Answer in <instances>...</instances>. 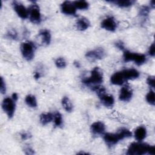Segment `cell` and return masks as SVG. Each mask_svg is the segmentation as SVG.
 <instances>
[{
	"label": "cell",
	"instance_id": "cell-26",
	"mask_svg": "<svg viewBox=\"0 0 155 155\" xmlns=\"http://www.w3.org/2000/svg\"><path fill=\"white\" fill-rule=\"evenodd\" d=\"M53 120L54 125L57 127H60L62 124V117L61 114L58 112L56 111L53 114Z\"/></svg>",
	"mask_w": 155,
	"mask_h": 155
},
{
	"label": "cell",
	"instance_id": "cell-30",
	"mask_svg": "<svg viewBox=\"0 0 155 155\" xmlns=\"http://www.w3.org/2000/svg\"><path fill=\"white\" fill-rule=\"evenodd\" d=\"M7 36L8 38H11L12 39H16L18 38V34L15 30L10 29L8 31L7 33Z\"/></svg>",
	"mask_w": 155,
	"mask_h": 155
},
{
	"label": "cell",
	"instance_id": "cell-39",
	"mask_svg": "<svg viewBox=\"0 0 155 155\" xmlns=\"http://www.w3.org/2000/svg\"><path fill=\"white\" fill-rule=\"evenodd\" d=\"M74 65H75V67H77V68H79L80 67V63L79 62H78V61H74Z\"/></svg>",
	"mask_w": 155,
	"mask_h": 155
},
{
	"label": "cell",
	"instance_id": "cell-25",
	"mask_svg": "<svg viewBox=\"0 0 155 155\" xmlns=\"http://www.w3.org/2000/svg\"><path fill=\"white\" fill-rule=\"evenodd\" d=\"M73 4L76 9L78 8V9H80V10L87 9L89 6V4L87 1H83V0L73 1Z\"/></svg>",
	"mask_w": 155,
	"mask_h": 155
},
{
	"label": "cell",
	"instance_id": "cell-38",
	"mask_svg": "<svg viewBox=\"0 0 155 155\" xmlns=\"http://www.w3.org/2000/svg\"><path fill=\"white\" fill-rule=\"evenodd\" d=\"M34 78L36 79H38L39 78H40V73H38V72H36L34 74Z\"/></svg>",
	"mask_w": 155,
	"mask_h": 155
},
{
	"label": "cell",
	"instance_id": "cell-24",
	"mask_svg": "<svg viewBox=\"0 0 155 155\" xmlns=\"http://www.w3.org/2000/svg\"><path fill=\"white\" fill-rule=\"evenodd\" d=\"M62 105L64 108L67 112H71L73 110V105L70 102L69 98L67 96H64L62 99Z\"/></svg>",
	"mask_w": 155,
	"mask_h": 155
},
{
	"label": "cell",
	"instance_id": "cell-16",
	"mask_svg": "<svg viewBox=\"0 0 155 155\" xmlns=\"http://www.w3.org/2000/svg\"><path fill=\"white\" fill-rule=\"evenodd\" d=\"M111 82L114 85H122L124 82L126 81L123 76V74L121 71L116 72L114 73L110 78Z\"/></svg>",
	"mask_w": 155,
	"mask_h": 155
},
{
	"label": "cell",
	"instance_id": "cell-11",
	"mask_svg": "<svg viewBox=\"0 0 155 155\" xmlns=\"http://www.w3.org/2000/svg\"><path fill=\"white\" fill-rule=\"evenodd\" d=\"M104 140L106 144L109 147H111L113 145H116L120 139L117 133H107L104 134Z\"/></svg>",
	"mask_w": 155,
	"mask_h": 155
},
{
	"label": "cell",
	"instance_id": "cell-8",
	"mask_svg": "<svg viewBox=\"0 0 155 155\" xmlns=\"http://www.w3.org/2000/svg\"><path fill=\"white\" fill-rule=\"evenodd\" d=\"M12 5L17 15L22 19H26L28 16V11L24 5L18 1H13Z\"/></svg>",
	"mask_w": 155,
	"mask_h": 155
},
{
	"label": "cell",
	"instance_id": "cell-5",
	"mask_svg": "<svg viewBox=\"0 0 155 155\" xmlns=\"http://www.w3.org/2000/svg\"><path fill=\"white\" fill-rule=\"evenodd\" d=\"M28 16L30 21L33 24H39L41 22V15L39 6L36 4H31L28 9Z\"/></svg>",
	"mask_w": 155,
	"mask_h": 155
},
{
	"label": "cell",
	"instance_id": "cell-33",
	"mask_svg": "<svg viewBox=\"0 0 155 155\" xmlns=\"http://www.w3.org/2000/svg\"><path fill=\"white\" fill-rule=\"evenodd\" d=\"M148 54L151 56H154L155 55V47H154V44L153 43L149 49H148Z\"/></svg>",
	"mask_w": 155,
	"mask_h": 155
},
{
	"label": "cell",
	"instance_id": "cell-17",
	"mask_svg": "<svg viewBox=\"0 0 155 155\" xmlns=\"http://www.w3.org/2000/svg\"><path fill=\"white\" fill-rule=\"evenodd\" d=\"M90 25V22L88 19L84 17H82L76 22V27L78 30L84 31L87 30Z\"/></svg>",
	"mask_w": 155,
	"mask_h": 155
},
{
	"label": "cell",
	"instance_id": "cell-36",
	"mask_svg": "<svg viewBox=\"0 0 155 155\" xmlns=\"http://www.w3.org/2000/svg\"><path fill=\"white\" fill-rule=\"evenodd\" d=\"M30 137H31V136L28 133H23L21 134V137L22 140H26V139L30 138Z\"/></svg>",
	"mask_w": 155,
	"mask_h": 155
},
{
	"label": "cell",
	"instance_id": "cell-21",
	"mask_svg": "<svg viewBox=\"0 0 155 155\" xmlns=\"http://www.w3.org/2000/svg\"><path fill=\"white\" fill-rule=\"evenodd\" d=\"M111 3H114L115 5L120 7H128L132 5L135 1L132 0H124V1H110Z\"/></svg>",
	"mask_w": 155,
	"mask_h": 155
},
{
	"label": "cell",
	"instance_id": "cell-31",
	"mask_svg": "<svg viewBox=\"0 0 155 155\" xmlns=\"http://www.w3.org/2000/svg\"><path fill=\"white\" fill-rule=\"evenodd\" d=\"M147 84L151 88H154L155 85V79L153 76H148L147 79Z\"/></svg>",
	"mask_w": 155,
	"mask_h": 155
},
{
	"label": "cell",
	"instance_id": "cell-12",
	"mask_svg": "<svg viewBox=\"0 0 155 155\" xmlns=\"http://www.w3.org/2000/svg\"><path fill=\"white\" fill-rule=\"evenodd\" d=\"M133 96V91L131 88L128 86H124L123 87L120 91L119 94V100L124 102H128L129 101Z\"/></svg>",
	"mask_w": 155,
	"mask_h": 155
},
{
	"label": "cell",
	"instance_id": "cell-18",
	"mask_svg": "<svg viewBox=\"0 0 155 155\" xmlns=\"http://www.w3.org/2000/svg\"><path fill=\"white\" fill-rule=\"evenodd\" d=\"M147 136V130L143 126H140L137 127L134 131L135 139L138 142L142 141Z\"/></svg>",
	"mask_w": 155,
	"mask_h": 155
},
{
	"label": "cell",
	"instance_id": "cell-29",
	"mask_svg": "<svg viewBox=\"0 0 155 155\" xmlns=\"http://www.w3.org/2000/svg\"><path fill=\"white\" fill-rule=\"evenodd\" d=\"M150 12V8L148 6L143 5L139 11V15L141 16H147Z\"/></svg>",
	"mask_w": 155,
	"mask_h": 155
},
{
	"label": "cell",
	"instance_id": "cell-13",
	"mask_svg": "<svg viewBox=\"0 0 155 155\" xmlns=\"http://www.w3.org/2000/svg\"><path fill=\"white\" fill-rule=\"evenodd\" d=\"M90 130L94 135L103 134L105 131V125L104 123L100 121H97L91 125Z\"/></svg>",
	"mask_w": 155,
	"mask_h": 155
},
{
	"label": "cell",
	"instance_id": "cell-4",
	"mask_svg": "<svg viewBox=\"0 0 155 155\" xmlns=\"http://www.w3.org/2000/svg\"><path fill=\"white\" fill-rule=\"evenodd\" d=\"M36 49L35 44L30 41L25 42L21 45V51L23 57L27 61L33 59Z\"/></svg>",
	"mask_w": 155,
	"mask_h": 155
},
{
	"label": "cell",
	"instance_id": "cell-19",
	"mask_svg": "<svg viewBox=\"0 0 155 155\" xmlns=\"http://www.w3.org/2000/svg\"><path fill=\"white\" fill-rule=\"evenodd\" d=\"M39 36L41 38L42 42L44 45H49L51 42V34L50 31L46 29L42 30L39 33Z\"/></svg>",
	"mask_w": 155,
	"mask_h": 155
},
{
	"label": "cell",
	"instance_id": "cell-9",
	"mask_svg": "<svg viewBox=\"0 0 155 155\" xmlns=\"http://www.w3.org/2000/svg\"><path fill=\"white\" fill-rule=\"evenodd\" d=\"M61 10L62 13L67 15H74L76 14V8L73 2L69 1L63 2L61 5Z\"/></svg>",
	"mask_w": 155,
	"mask_h": 155
},
{
	"label": "cell",
	"instance_id": "cell-23",
	"mask_svg": "<svg viewBox=\"0 0 155 155\" xmlns=\"http://www.w3.org/2000/svg\"><path fill=\"white\" fill-rule=\"evenodd\" d=\"M117 133L120 140H122L125 138L131 137V136H132L131 132L129 130L125 128H120L118 130V131L117 132Z\"/></svg>",
	"mask_w": 155,
	"mask_h": 155
},
{
	"label": "cell",
	"instance_id": "cell-37",
	"mask_svg": "<svg viewBox=\"0 0 155 155\" xmlns=\"http://www.w3.org/2000/svg\"><path fill=\"white\" fill-rule=\"evenodd\" d=\"M18 96L17 93H13V94H12V99H13L15 101H16L18 100Z\"/></svg>",
	"mask_w": 155,
	"mask_h": 155
},
{
	"label": "cell",
	"instance_id": "cell-1",
	"mask_svg": "<svg viewBox=\"0 0 155 155\" xmlns=\"http://www.w3.org/2000/svg\"><path fill=\"white\" fill-rule=\"evenodd\" d=\"M103 81V73L99 67H94L91 71L90 76L84 78L82 82L87 85H93L92 87L100 85Z\"/></svg>",
	"mask_w": 155,
	"mask_h": 155
},
{
	"label": "cell",
	"instance_id": "cell-35",
	"mask_svg": "<svg viewBox=\"0 0 155 155\" xmlns=\"http://www.w3.org/2000/svg\"><path fill=\"white\" fill-rule=\"evenodd\" d=\"M115 45H116V46L118 48H119L120 50H124V43H123L122 41H118V42H116L115 43Z\"/></svg>",
	"mask_w": 155,
	"mask_h": 155
},
{
	"label": "cell",
	"instance_id": "cell-32",
	"mask_svg": "<svg viewBox=\"0 0 155 155\" xmlns=\"http://www.w3.org/2000/svg\"><path fill=\"white\" fill-rule=\"evenodd\" d=\"M0 91L2 94H4L6 91V87L4 81L3 80L2 77L1 78V85H0Z\"/></svg>",
	"mask_w": 155,
	"mask_h": 155
},
{
	"label": "cell",
	"instance_id": "cell-27",
	"mask_svg": "<svg viewBox=\"0 0 155 155\" xmlns=\"http://www.w3.org/2000/svg\"><path fill=\"white\" fill-rule=\"evenodd\" d=\"M154 92L153 90H150L146 95V100L148 104L151 105H154L155 99H154Z\"/></svg>",
	"mask_w": 155,
	"mask_h": 155
},
{
	"label": "cell",
	"instance_id": "cell-22",
	"mask_svg": "<svg viewBox=\"0 0 155 155\" xmlns=\"http://www.w3.org/2000/svg\"><path fill=\"white\" fill-rule=\"evenodd\" d=\"M25 102L26 104L31 108H35L37 107V101L35 96L32 94H28L25 97Z\"/></svg>",
	"mask_w": 155,
	"mask_h": 155
},
{
	"label": "cell",
	"instance_id": "cell-7",
	"mask_svg": "<svg viewBox=\"0 0 155 155\" xmlns=\"http://www.w3.org/2000/svg\"><path fill=\"white\" fill-rule=\"evenodd\" d=\"M105 55L104 50L102 48H97L94 50L88 51L85 56L91 61H94L96 60L101 59Z\"/></svg>",
	"mask_w": 155,
	"mask_h": 155
},
{
	"label": "cell",
	"instance_id": "cell-6",
	"mask_svg": "<svg viewBox=\"0 0 155 155\" xmlns=\"http://www.w3.org/2000/svg\"><path fill=\"white\" fill-rule=\"evenodd\" d=\"M2 108L9 118L13 116L15 111V103L13 99L10 97L5 98L2 103Z\"/></svg>",
	"mask_w": 155,
	"mask_h": 155
},
{
	"label": "cell",
	"instance_id": "cell-28",
	"mask_svg": "<svg viewBox=\"0 0 155 155\" xmlns=\"http://www.w3.org/2000/svg\"><path fill=\"white\" fill-rule=\"evenodd\" d=\"M55 65L58 68H62L66 67L67 63L64 58H58L55 61Z\"/></svg>",
	"mask_w": 155,
	"mask_h": 155
},
{
	"label": "cell",
	"instance_id": "cell-20",
	"mask_svg": "<svg viewBox=\"0 0 155 155\" xmlns=\"http://www.w3.org/2000/svg\"><path fill=\"white\" fill-rule=\"evenodd\" d=\"M53 120V114L51 113H42L40 115V122L43 125H47Z\"/></svg>",
	"mask_w": 155,
	"mask_h": 155
},
{
	"label": "cell",
	"instance_id": "cell-3",
	"mask_svg": "<svg viewBox=\"0 0 155 155\" xmlns=\"http://www.w3.org/2000/svg\"><path fill=\"white\" fill-rule=\"evenodd\" d=\"M125 62L134 61L137 65H141L146 61V56L143 54L132 53L128 50H125L123 54Z\"/></svg>",
	"mask_w": 155,
	"mask_h": 155
},
{
	"label": "cell",
	"instance_id": "cell-34",
	"mask_svg": "<svg viewBox=\"0 0 155 155\" xmlns=\"http://www.w3.org/2000/svg\"><path fill=\"white\" fill-rule=\"evenodd\" d=\"M24 151L26 154H33L35 153L34 150L30 147H26L24 149Z\"/></svg>",
	"mask_w": 155,
	"mask_h": 155
},
{
	"label": "cell",
	"instance_id": "cell-10",
	"mask_svg": "<svg viewBox=\"0 0 155 155\" xmlns=\"http://www.w3.org/2000/svg\"><path fill=\"white\" fill-rule=\"evenodd\" d=\"M101 26L106 30L114 31L117 28V23L113 17L108 16L102 21Z\"/></svg>",
	"mask_w": 155,
	"mask_h": 155
},
{
	"label": "cell",
	"instance_id": "cell-15",
	"mask_svg": "<svg viewBox=\"0 0 155 155\" xmlns=\"http://www.w3.org/2000/svg\"><path fill=\"white\" fill-rule=\"evenodd\" d=\"M122 73L126 81L129 79H134L139 76V72L134 68L125 69L122 70Z\"/></svg>",
	"mask_w": 155,
	"mask_h": 155
},
{
	"label": "cell",
	"instance_id": "cell-2",
	"mask_svg": "<svg viewBox=\"0 0 155 155\" xmlns=\"http://www.w3.org/2000/svg\"><path fill=\"white\" fill-rule=\"evenodd\" d=\"M152 146L139 142H133L129 146L127 154L129 155H142L145 154H150V150Z\"/></svg>",
	"mask_w": 155,
	"mask_h": 155
},
{
	"label": "cell",
	"instance_id": "cell-14",
	"mask_svg": "<svg viewBox=\"0 0 155 155\" xmlns=\"http://www.w3.org/2000/svg\"><path fill=\"white\" fill-rule=\"evenodd\" d=\"M101 102L104 105L107 107H112L114 102V97L112 95L106 94V93H102L98 96Z\"/></svg>",
	"mask_w": 155,
	"mask_h": 155
},
{
	"label": "cell",
	"instance_id": "cell-40",
	"mask_svg": "<svg viewBox=\"0 0 155 155\" xmlns=\"http://www.w3.org/2000/svg\"><path fill=\"white\" fill-rule=\"evenodd\" d=\"M150 6L154 8V6H155V3H154V1H152L150 2Z\"/></svg>",
	"mask_w": 155,
	"mask_h": 155
}]
</instances>
